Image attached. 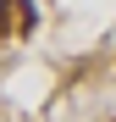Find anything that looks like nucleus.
Here are the masks:
<instances>
[{"label":"nucleus","instance_id":"nucleus-1","mask_svg":"<svg viewBox=\"0 0 116 122\" xmlns=\"http://www.w3.org/2000/svg\"><path fill=\"white\" fill-rule=\"evenodd\" d=\"M33 0H0V39H22L33 33Z\"/></svg>","mask_w":116,"mask_h":122}]
</instances>
